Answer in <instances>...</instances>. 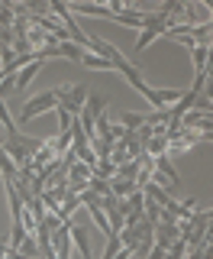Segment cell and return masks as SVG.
I'll return each instance as SVG.
<instances>
[{"mask_svg": "<svg viewBox=\"0 0 213 259\" xmlns=\"http://www.w3.org/2000/svg\"><path fill=\"white\" fill-rule=\"evenodd\" d=\"M16 249H20V253L26 256V259H39V246H36V237H23V243H20Z\"/></svg>", "mask_w": 213, "mask_h": 259, "instance_id": "12", "label": "cell"}, {"mask_svg": "<svg viewBox=\"0 0 213 259\" xmlns=\"http://www.w3.org/2000/svg\"><path fill=\"white\" fill-rule=\"evenodd\" d=\"M184 259H210V237L200 243V246H191V253H187Z\"/></svg>", "mask_w": 213, "mask_h": 259, "instance_id": "13", "label": "cell"}, {"mask_svg": "<svg viewBox=\"0 0 213 259\" xmlns=\"http://www.w3.org/2000/svg\"><path fill=\"white\" fill-rule=\"evenodd\" d=\"M191 59H194V71H207L210 46H191Z\"/></svg>", "mask_w": 213, "mask_h": 259, "instance_id": "8", "label": "cell"}, {"mask_svg": "<svg viewBox=\"0 0 213 259\" xmlns=\"http://www.w3.org/2000/svg\"><path fill=\"white\" fill-rule=\"evenodd\" d=\"M0 175H4V182H16V175H20V168L10 162V156L4 149H0Z\"/></svg>", "mask_w": 213, "mask_h": 259, "instance_id": "9", "label": "cell"}, {"mask_svg": "<svg viewBox=\"0 0 213 259\" xmlns=\"http://www.w3.org/2000/svg\"><path fill=\"white\" fill-rule=\"evenodd\" d=\"M39 68H42V62H29V65H23L20 71H16V78H13V91H26V88L32 84V78L39 75Z\"/></svg>", "mask_w": 213, "mask_h": 259, "instance_id": "4", "label": "cell"}, {"mask_svg": "<svg viewBox=\"0 0 213 259\" xmlns=\"http://www.w3.org/2000/svg\"><path fill=\"white\" fill-rule=\"evenodd\" d=\"M59 107V97H55V91H42V94H36L32 101H26V107L20 110V120L16 123H29L32 117H39V113H48V110H55Z\"/></svg>", "mask_w": 213, "mask_h": 259, "instance_id": "3", "label": "cell"}, {"mask_svg": "<svg viewBox=\"0 0 213 259\" xmlns=\"http://www.w3.org/2000/svg\"><path fill=\"white\" fill-rule=\"evenodd\" d=\"M87 49H81V46H75V42H59V46H52V55L55 59H71V62H81V55H84Z\"/></svg>", "mask_w": 213, "mask_h": 259, "instance_id": "5", "label": "cell"}, {"mask_svg": "<svg viewBox=\"0 0 213 259\" xmlns=\"http://www.w3.org/2000/svg\"><path fill=\"white\" fill-rule=\"evenodd\" d=\"M55 97H59V107L68 110L71 117H81V110H84V101H87V88L84 84H62L55 88Z\"/></svg>", "mask_w": 213, "mask_h": 259, "instance_id": "2", "label": "cell"}, {"mask_svg": "<svg viewBox=\"0 0 213 259\" xmlns=\"http://www.w3.org/2000/svg\"><path fill=\"white\" fill-rule=\"evenodd\" d=\"M94 175H97V178H107V182H110V178H117V165H113L110 159H97Z\"/></svg>", "mask_w": 213, "mask_h": 259, "instance_id": "10", "label": "cell"}, {"mask_svg": "<svg viewBox=\"0 0 213 259\" xmlns=\"http://www.w3.org/2000/svg\"><path fill=\"white\" fill-rule=\"evenodd\" d=\"M7 256V243H0V259H4Z\"/></svg>", "mask_w": 213, "mask_h": 259, "instance_id": "15", "label": "cell"}, {"mask_svg": "<svg viewBox=\"0 0 213 259\" xmlns=\"http://www.w3.org/2000/svg\"><path fill=\"white\" fill-rule=\"evenodd\" d=\"M0 126L7 130V136L16 133V120L10 117V110H7V101H4V97H0Z\"/></svg>", "mask_w": 213, "mask_h": 259, "instance_id": "11", "label": "cell"}, {"mask_svg": "<svg viewBox=\"0 0 213 259\" xmlns=\"http://www.w3.org/2000/svg\"><path fill=\"white\" fill-rule=\"evenodd\" d=\"M4 259H26V256H23L20 249H7V256H4Z\"/></svg>", "mask_w": 213, "mask_h": 259, "instance_id": "14", "label": "cell"}, {"mask_svg": "<svg viewBox=\"0 0 213 259\" xmlns=\"http://www.w3.org/2000/svg\"><path fill=\"white\" fill-rule=\"evenodd\" d=\"M81 65H84V68H91V71H117L110 59H103V55H91V52L81 55Z\"/></svg>", "mask_w": 213, "mask_h": 259, "instance_id": "6", "label": "cell"}, {"mask_svg": "<svg viewBox=\"0 0 213 259\" xmlns=\"http://www.w3.org/2000/svg\"><path fill=\"white\" fill-rule=\"evenodd\" d=\"M71 243H75L78 246V253H81V259H94L91 256V243H87V237H84V230H81V227L71 221Z\"/></svg>", "mask_w": 213, "mask_h": 259, "instance_id": "7", "label": "cell"}, {"mask_svg": "<svg viewBox=\"0 0 213 259\" xmlns=\"http://www.w3.org/2000/svg\"><path fill=\"white\" fill-rule=\"evenodd\" d=\"M142 32H139V42H136V49L142 52V49H149L158 36H165V29H168V16L155 7V13H145L142 16V26H139Z\"/></svg>", "mask_w": 213, "mask_h": 259, "instance_id": "1", "label": "cell"}, {"mask_svg": "<svg viewBox=\"0 0 213 259\" xmlns=\"http://www.w3.org/2000/svg\"><path fill=\"white\" fill-rule=\"evenodd\" d=\"M0 243H4V240H0Z\"/></svg>", "mask_w": 213, "mask_h": 259, "instance_id": "16", "label": "cell"}]
</instances>
